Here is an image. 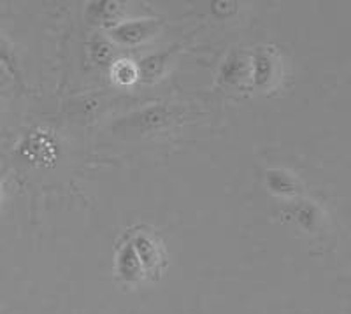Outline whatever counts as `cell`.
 <instances>
[{"mask_svg":"<svg viewBox=\"0 0 351 314\" xmlns=\"http://www.w3.org/2000/svg\"><path fill=\"white\" fill-rule=\"evenodd\" d=\"M134 250H136L137 256H139L141 263H143L144 271L148 272V274L149 272H158L160 265H162L158 246H155L148 237L139 235L134 241Z\"/></svg>","mask_w":351,"mask_h":314,"instance_id":"obj_3","label":"cell"},{"mask_svg":"<svg viewBox=\"0 0 351 314\" xmlns=\"http://www.w3.org/2000/svg\"><path fill=\"white\" fill-rule=\"evenodd\" d=\"M156 30H158V21L156 20H137L118 25L111 30V36L118 43L134 46V44H139L152 37Z\"/></svg>","mask_w":351,"mask_h":314,"instance_id":"obj_1","label":"cell"},{"mask_svg":"<svg viewBox=\"0 0 351 314\" xmlns=\"http://www.w3.org/2000/svg\"><path fill=\"white\" fill-rule=\"evenodd\" d=\"M118 271H120L121 278L125 281H137L141 278V274L144 272L143 263H141L139 256H137L136 250L132 244H127L121 251L120 260H118Z\"/></svg>","mask_w":351,"mask_h":314,"instance_id":"obj_4","label":"cell"},{"mask_svg":"<svg viewBox=\"0 0 351 314\" xmlns=\"http://www.w3.org/2000/svg\"><path fill=\"white\" fill-rule=\"evenodd\" d=\"M120 14V8L116 2H95L86 9V20L90 23H108L114 21Z\"/></svg>","mask_w":351,"mask_h":314,"instance_id":"obj_5","label":"cell"},{"mask_svg":"<svg viewBox=\"0 0 351 314\" xmlns=\"http://www.w3.org/2000/svg\"><path fill=\"white\" fill-rule=\"evenodd\" d=\"M134 119H136L137 128H139L143 134H146L148 130L149 132L158 130V128L171 123L172 119H174V114H172L171 109L167 108H152L139 112V114H136L134 116Z\"/></svg>","mask_w":351,"mask_h":314,"instance_id":"obj_2","label":"cell"},{"mask_svg":"<svg viewBox=\"0 0 351 314\" xmlns=\"http://www.w3.org/2000/svg\"><path fill=\"white\" fill-rule=\"evenodd\" d=\"M0 65H2L9 74H11L12 80L21 81L20 62H18L16 53H14V49H12L11 43H9L2 34H0Z\"/></svg>","mask_w":351,"mask_h":314,"instance_id":"obj_6","label":"cell"},{"mask_svg":"<svg viewBox=\"0 0 351 314\" xmlns=\"http://www.w3.org/2000/svg\"><path fill=\"white\" fill-rule=\"evenodd\" d=\"M0 106H2V102H0Z\"/></svg>","mask_w":351,"mask_h":314,"instance_id":"obj_7","label":"cell"}]
</instances>
